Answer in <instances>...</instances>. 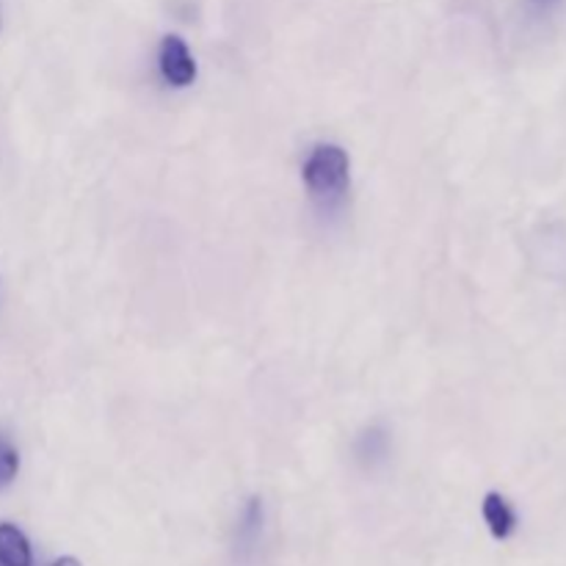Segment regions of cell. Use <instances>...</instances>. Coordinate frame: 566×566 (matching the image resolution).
Returning a JSON list of instances; mask_svg holds the SVG:
<instances>
[{
	"instance_id": "1",
	"label": "cell",
	"mask_w": 566,
	"mask_h": 566,
	"mask_svg": "<svg viewBox=\"0 0 566 566\" xmlns=\"http://www.w3.org/2000/svg\"><path fill=\"white\" fill-rule=\"evenodd\" d=\"M302 180L315 205L332 210L343 202L352 182V160L337 144H315L302 164Z\"/></svg>"
},
{
	"instance_id": "2",
	"label": "cell",
	"mask_w": 566,
	"mask_h": 566,
	"mask_svg": "<svg viewBox=\"0 0 566 566\" xmlns=\"http://www.w3.org/2000/svg\"><path fill=\"white\" fill-rule=\"evenodd\" d=\"M158 75L171 88H188L197 81V61H193L186 39L177 36V33H166L160 39Z\"/></svg>"
},
{
	"instance_id": "3",
	"label": "cell",
	"mask_w": 566,
	"mask_h": 566,
	"mask_svg": "<svg viewBox=\"0 0 566 566\" xmlns=\"http://www.w3.org/2000/svg\"><path fill=\"white\" fill-rule=\"evenodd\" d=\"M481 514H484V523L490 528V534L495 539H509L517 528V514H514L512 503L501 495V492H490L481 503Z\"/></svg>"
},
{
	"instance_id": "4",
	"label": "cell",
	"mask_w": 566,
	"mask_h": 566,
	"mask_svg": "<svg viewBox=\"0 0 566 566\" xmlns=\"http://www.w3.org/2000/svg\"><path fill=\"white\" fill-rule=\"evenodd\" d=\"M0 566H33L31 542L11 523H0Z\"/></svg>"
},
{
	"instance_id": "5",
	"label": "cell",
	"mask_w": 566,
	"mask_h": 566,
	"mask_svg": "<svg viewBox=\"0 0 566 566\" xmlns=\"http://www.w3.org/2000/svg\"><path fill=\"white\" fill-rule=\"evenodd\" d=\"M260 531H263V501H260V497H252L241 514L238 542H241V545H252V542L260 536Z\"/></svg>"
},
{
	"instance_id": "6",
	"label": "cell",
	"mask_w": 566,
	"mask_h": 566,
	"mask_svg": "<svg viewBox=\"0 0 566 566\" xmlns=\"http://www.w3.org/2000/svg\"><path fill=\"white\" fill-rule=\"evenodd\" d=\"M20 473V451L6 434H0V490L11 484Z\"/></svg>"
},
{
	"instance_id": "7",
	"label": "cell",
	"mask_w": 566,
	"mask_h": 566,
	"mask_svg": "<svg viewBox=\"0 0 566 566\" xmlns=\"http://www.w3.org/2000/svg\"><path fill=\"white\" fill-rule=\"evenodd\" d=\"M357 451L363 459H381L387 453V434L381 429H370L359 437Z\"/></svg>"
},
{
	"instance_id": "8",
	"label": "cell",
	"mask_w": 566,
	"mask_h": 566,
	"mask_svg": "<svg viewBox=\"0 0 566 566\" xmlns=\"http://www.w3.org/2000/svg\"><path fill=\"white\" fill-rule=\"evenodd\" d=\"M50 566H81V562H77V558H72V556H64V558H59V562L50 564Z\"/></svg>"
},
{
	"instance_id": "9",
	"label": "cell",
	"mask_w": 566,
	"mask_h": 566,
	"mask_svg": "<svg viewBox=\"0 0 566 566\" xmlns=\"http://www.w3.org/2000/svg\"><path fill=\"white\" fill-rule=\"evenodd\" d=\"M531 3H536V6H539V9H547V6H553V3H556V0H531Z\"/></svg>"
},
{
	"instance_id": "10",
	"label": "cell",
	"mask_w": 566,
	"mask_h": 566,
	"mask_svg": "<svg viewBox=\"0 0 566 566\" xmlns=\"http://www.w3.org/2000/svg\"><path fill=\"white\" fill-rule=\"evenodd\" d=\"M0 31H3V11H0Z\"/></svg>"
}]
</instances>
